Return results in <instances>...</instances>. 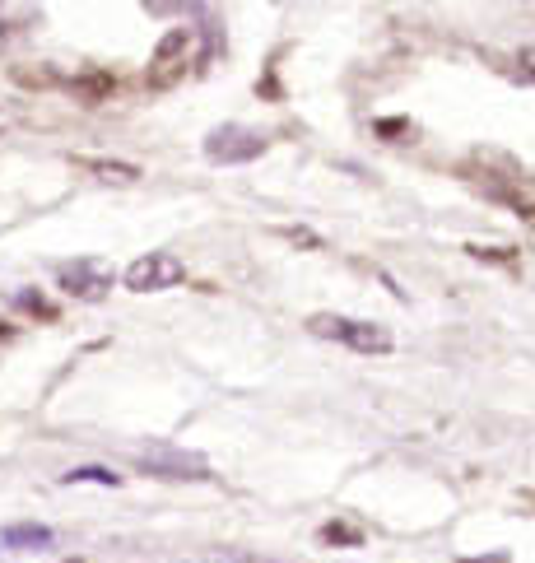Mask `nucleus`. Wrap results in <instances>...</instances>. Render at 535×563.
Listing matches in <instances>:
<instances>
[{
	"label": "nucleus",
	"instance_id": "nucleus-3",
	"mask_svg": "<svg viewBox=\"0 0 535 563\" xmlns=\"http://www.w3.org/2000/svg\"><path fill=\"white\" fill-rule=\"evenodd\" d=\"M266 154V135L252 126H219L205 135V159L210 163H252Z\"/></svg>",
	"mask_w": 535,
	"mask_h": 563
},
{
	"label": "nucleus",
	"instance_id": "nucleus-4",
	"mask_svg": "<svg viewBox=\"0 0 535 563\" xmlns=\"http://www.w3.org/2000/svg\"><path fill=\"white\" fill-rule=\"evenodd\" d=\"M182 280H187V266H182L173 252H149L126 266V289H135V294L173 289V284H182Z\"/></svg>",
	"mask_w": 535,
	"mask_h": 563
},
{
	"label": "nucleus",
	"instance_id": "nucleus-2",
	"mask_svg": "<svg viewBox=\"0 0 535 563\" xmlns=\"http://www.w3.org/2000/svg\"><path fill=\"white\" fill-rule=\"evenodd\" d=\"M135 461H140L149 475H163V480H205V475H210L201 452L168 447V443H149L145 452H135Z\"/></svg>",
	"mask_w": 535,
	"mask_h": 563
},
{
	"label": "nucleus",
	"instance_id": "nucleus-6",
	"mask_svg": "<svg viewBox=\"0 0 535 563\" xmlns=\"http://www.w3.org/2000/svg\"><path fill=\"white\" fill-rule=\"evenodd\" d=\"M47 545H52V531L38 522L5 526V531H0V550H47Z\"/></svg>",
	"mask_w": 535,
	"mask_h": 563
},
{
	"label": "nucleus",
	"instance_id": "nucleus-5",
	"mask_svg": "<svg viewBox=\"0 0 535 563\" xmlns=\"http://www.w3.org/2000/svg\"><path fill=\"white\" fill-rule=\"evenodd\" d=\"M61 289L75 298H103L112 289L107 270L94 266V261H75V266H61Z\"/></svg>",
	"mask_w": 535,
	"mask_h": 563
},
{
	"label": "nucleus",
	"instance_id": "nucleus-10",
	"mask_svg": "<svg viewBox=\"0 0 535 563\" xmlns=\"http://www.w3.org/2000/svg\"><path fill=\"white\" fill-rule=\"evenodd\" d=\"M214 563H280V559H256V554H214Z\"/></svg>",
	"mask_w": 535,
	"mask_h": 563
},
{
	"label": "nucleus",
	"instance_id": "nucleus-9",
	"mask_svg": "<svg viewBox=\"0 0 535 563\" xmlns=\"http://www.w3.org/2000/svg\"><path fill=\"white\" fill-rule=\"evenodd\" d=\"M517 80L535 84V47H526V52L517 56Z\"/></svg>",
	"mask_w": 535,
	"mask_h": 563
},
{
	"label": "nucleus",
	"instance_id": "nucleus-8",
	"mask_svg": "<svg viewBox=\"0 0 535 563\" xmlns=\"http://www.w3.org/2000/svg\"><path fill=\"white\" fill-rule=\"evenodd\" d=\"M89 168H94V173H103V177H117V182H135V168L131 163H98V159H89Z\"/></svg>",
	"mask_w": 535,
	"mask_h": 563
},
{
	"label": "nucleus",
	"instance_id": "nucleus-11",
	"mask_svg": "<svg viewBox=\"0 0 535 563\" xmlns=\"http://www.w3.org/2000/svg\"><path fill=\"white\" fill-rule=\"evenodd\" d=\"M461 563H508V554H494V559H461Z\"/></svg>",
	"mask_w": 535,
	"mask_h": 563
},
{
	"label": "nucleus",
	"instance_id": "nucleus-7",
	"mask_svg": "<svg viewBox=\"0 0 535 563\" xmlns=\"http://www.w3.org/2000/svg\"><path fill=\"white\" fill-rule=\"evenodd\" d=\"M66 480H70V484H75V480H94V484H121V475H112V470H103V466H80V470H70Z\"/></svg>",
	"mask_w": 535,
	"mask_h": 563
},
{
	"label": "nucleus",
	"instance_id": "nucleus-1",
	"mask_svg": "<svg viewBox=\"0 0 535 563\" xmlns=\"http://www.w3.org/2000/svg\"><path fill=\"white\" fill-rule=\"evenodd\" d=\"M312 336H326V340H340V345L359 349V354H387L391 336L373 322H349V317H331V312H317L308 322Z\"/></svg>",
	"mask_w": 535,
	"mask_h": 563
},
{
	"label": "nucleus",
	"instance_id": "nucleus-12",
	"mask_svg": "<svg viewBox=\"0 0 535 563\" xmlns=\"http://www.w3.org/2000/svg\"><path fill=\"white\" fill-rule=\"evenodd\" d=\"M0 336H5V326H0Z\"/></svg>",
	"mask_w": 535,
	"mask_h": 563
}]
</instances>
